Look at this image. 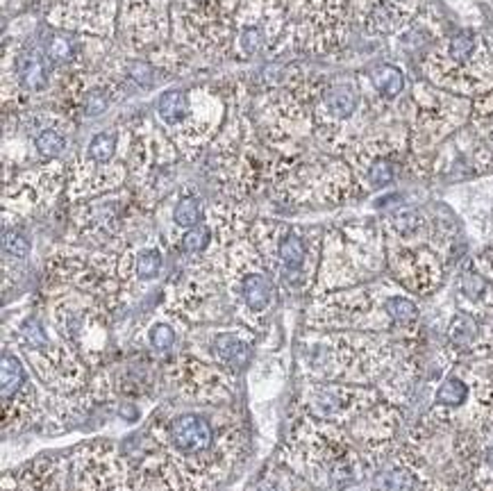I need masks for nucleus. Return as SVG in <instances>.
I'll use <instances>...</instances> for the list:
<instances>
[{"instance_id":"obj_1","label":"nucleus","mask_w":493,"mask_h":491,"mask_svg":"<svg viewBox=\"0 0 493 491\" xmlns=\"http://www.w3.org/2000/svg\"><path fill=\"white\" fill-rule=\"evenodd\" d=\"M203 408L193 405L176 412L164 408L148 427L173 491H212L245 450L243 425L237 416L218 410L214 419Z\"/></svg>"},{"instance_id":"obj_2","label":"nucleus","mask_w":493,"mask_h":491,"mask_svg":"<svg viewBox=\"0 0 493 491\" xmlns=\"http://www.w3.org/2000/svg\"><path fill=\"white\" fill-rule=\"evenodd\" d=\"M164 380L178 400L205 408L230 405L237 391V378L225 366L200 360L198 355H178L164 368Z\"/></svg>"},{"instance_id":"obj_3","label":"nucleus","mask_w":493,"mask_h":491,"mask_svg":"<svg viewBox=\"0 0 493 491\" xmlns=\"http://www.w3.org/2000/svg\"><path fill=\"white\" fill-rule=\"evenodd\" d=\"M68 460L73 491H134L132 464L112 441L82 444Z\"/></svg>"},{"instance_id":"obj_4","label":"nucleus","mask_w":493,"mask_h":491,"mask_svg":"<svg viewBox=\"0 0 493 491\" xmlns=\"http://www.w3.org/2000/svg\"><path fill=\"white\" fill-rule=\"evenodd\" d=\"M371 396L364 389H350L346 385L335 383H316L303 391L300 408L305 414L314 416L318 421H339L348 412H360L364 405L360 398Z\"/></svg>"},{"instance_id":"obj_5","label":"nucleus","mask_w":493,"mask_h":491,"mask_svg":"<svg viewBox=\"0 0 493 491\" xmlns=\"http://www.w3.org/2000/svg\"><path fill=\"white\" fill-rule=\"evenodd\" d=\"M16 480H19V491H68L71 460L68 455H61V457L41 455L23 466Z\"/></svg>"},{"instance_id":"obj_6","label":"nucleus","mask_w":493,"mask_h":491,"mask_svg":"<svg viewBox=\"0 0 493 491\" xmlns=\"http://www.w3.org/2000/svg\"><path fill=\"white\" fill-rule=\"evenodd\" d=\"M209 346H212V360L209 362L225 366L232 373H239L250 364L253 341L239 333H216Z\"/></svg>"},{"instance_id":"obj_7","label":"nucleus","mask_w":493,"mask_h":491,"mask_svg":"<svg viewBox=\"0 0 493 491\" xmlns=\"http://www.w3.org/2000/svg\"><path fill=\"white\" fill-rule=\"evenodd\" d=\"M164 268V253L157 246H143V248L134 250L132 255H126L123 260V268L118 266L121 282H126L128 278L137 282H151L155 280Z\"/></svg>"},{"instance_id":"obj_8","label":"nucleus","mask_w":493,"mask_h":491,"mask_svg":"<svg viewBox=\"0 0 493 491\" xmlns=\"http://www.w3.org/2000/svg\"><path fill=\"white\" fill-rule=\"evenodd\" d=\"M157 114L168 128H182L191 118V103L189 96L182 89H168L159 96L157 101Z\"/></svg>"},{"instance_id":"obj_9","label":"nucleus","mask_w":493,"mask_h":491,"mask_svg":"<svg viewBox=\"0 0 493 491\" xmlns=\"http://www.w3.org/2000/svg\"><path fill=\"white\" fill-rule=\"evenodd\" d=\"M0 364H3L0 366V380H3V387L0 389H3V403H7L19 394L30 375H28V368L23 364V360L9 348L3 350V362Z\"/></svg>"},{"instance_id":"obj_10","label":"nucleus","mask_w":493,"mask_h":491,"mask_svg":"<svg viewBox=\"0 0 493 491\" xmlns=\"http://www.w3.org/2000/svg\"><path fill=\"white\" fill-rule=\"evenodd\" d=\"M16 73H19V80L26 89L30 91H41L48 87V71L44 59L39 57L36 51H26L21 53V57L16 59Z\"/></svg>"},{"instance_id":"obj_11","label":"nucleus","mask_w":493,"mask_h":491,"mask_svg":"<svg viewBox=\"0 0 493 491\" xmlns=\"http://www.w3.org/2000/svg\"><path fill=\"white\" fill-rule=\"evenodd\" d=\"M323 103H325L327 112L337 121L350 118L352 112L357 109V91L350 87V84H337V87L327 89Z\"/></svg>"},{"instance_id":"obj_12","label":"nucleus","mask_w":493,"mask_h":491,"mask_svg":"<svg viewBox=\"0 0 493 491\" xmlns=\"http://www.w3.org/2000/svg\"><path fill=\"white\" fill-rule=\"evenodd\" d=\"M479 337V323L468 312H457L448 325V339L457 348H471Z\"/></svg>"},{"instance_id":"obj_13","label":"nucleus","mask_w":493,"mask_h":491,"mask_svg":"<svg viewBox=\"0 0 493 491\" xmlns=\"http://www.w3.org/2000/svg\"><path fill=\"white\" fill-rule=\"evenodd\" d=\"M468 396H471V387H468L462 378L448 375L439 385L434 403H437V408H450V410H454V408H462V405L468 400Z\"/></svg>"},{"instance_id":"obj_14","label":"nucleus","mask_w":493,"mask_h":491,"mask_svg":"<svg viewBox=\"0 0 493 491\" xmlns=\"http://www.w3.org/2000/svg\"><path fill=\"white\" fill-rule=\"evenodd\" d=\"M203 221V203L195 193H184L173 207V223L178 228L191 230Z\"/></svg>"},{"instance_id":"obj_15","label":"nucleus","mask_w":493,"mask_h":491,"mask_svg":"<svg viewBox=\"0 0 493 491\" xmlns=\"http://www.w3.org/2000/svg\"><path fill=\"white\" fill-rule=\"evenodd\" d=\"M380 487L385 491H418L421 489V477H418L416 471L410 469V466L398 464L382 473Z\"/></svg>"},{"instance_id":"obj_16","label":"nucleus","mask_w":493,"mask_h":491,"mask_svg":"<svg viewBox=\"0 0 493 491\" xmlns=\"http://www.w3.org/2000/svg\"><path fill=\"white\" fill-rule=\"evenodd\" d=\"M116 134L112 132H98L91 137L87 146V162L96 166H107L116 155Z\"/></svg>"},{"instance_id":"obj_17","label":"nucleus","mask_w":493,"mask_h":491,"mask_svg":"<svg viewBox=\"0 0 493 491\" xmlns=\"http://www.w3.org/2000/svg\"><path fill=\"white\" fill-rule=\"evenodd\" d=\"M212 241H214V228L200 223V226H195V228L184 232L182 239H180V248L189 255H200V253L209 250Z\"/></svg>"},{"instance_id":"obj_18","label":"nucleus","mask_w":493,"mask_h":491,"mask_svg":"<svg viewBox=\"0 0 493 491\" xmlns=\"http://www.w3.org/2000/svg\"><path fill=\"white\" fill-rule=\"evenodd\" d=\"M385 310L389 318L396 325H414L418 321V307L405 296H391L385 303Z\"/></svg>"},{"instance_id":"obj_19","label":"nucleus","mask_w":493,"mask_h":491,"mask_svg":"<svg viewBox=\"0 0 493 491\" xmlns=\"http://www.w3.org/2000/svg\"><path fill=\"white\" fill-rule=\"evenodd\" d=\"M32 241L28 239L26 232H21L16 228H5L3 232V253L5 257H14V260H26L30 257Z\"/></svg>"},{"instance_id":"obj_20","label":"nucleus","mask_w":493,"mask_h":491,"mask_svg":"<svg viewBox=\"0 0 493 491\" xmlns=\"http://www.w3.org/2000/svg\"><path fill=\"white\" fill-rule=\"evenodd\" d=\"M373 84L377 87L380 93H385L389 98L398 96L405 87V76L402 71L396 66H382L375 76H373Z\"/></svg>"},{"instance_id":"obj_21","label":"nucleus","mask_w":493,"mask_h":491,"mask_svg":"<svg viewBox=\"0 0 493 491\" xmlns=\"http://www.w3.org/2000/svg\"><path fill=\"white\" fill-rule=\"evenodd\" d=\"M64 146H66L64 134H59L55 128H48V130L39 132L34 139V148L44 159H57L61 155V151H64Z\"/></svg>"},{"instance_id":"obj_22","label":"nucleus","mask_w":493,"mask_h":491,"mask_svg":"<svg viewBox=\"0 0 493 491\" xmlns=\"http://www.w3.org/2000/svg\"><path fill=\"white\" fill-rule=\"evenodd\" d=\"M148 343L155 353H168L176 346V330L168 323H153L148 330Z\"/></svg>"},{"instance_id":"obj_23","label":"nucleus","mask_w":493,"mask_h":491,"mask_svg":"<svg viewBox=\"0 0 493 491\" xmlns=\"http://www.w3.org/2000/svg\"><path fill=\"white\" fill-rule=\"evenodd\" d=\"M109 101H112V93H109L107 87H93L84 93L82 101V112L84 116H98L103 114L105 109L109 107Z\"/></svg>"},{"instance_id":"obj_24","label":"nucleus","mask_w":493,"mask_h":491,"mask_svg":"<svg viewBox=\"0 0 493 491\" xmlns=\"http://www.w3.org/2000/svg\"><path fill=\"white\" fill-rule=\"evenodd\" d=\"M391 226L398 235H414V232L423 226V218L414 207H402L391 216Z\"/></svg>"},{"instance_id":"obj_25","label":"nucleus","mask_w":493,"mask_h":491,"mask_svg":"<svg viewBox=\"0 0 493 491\" xmlns=\"http://www.w3.org/2000/svg\"><path fill=\"white\" fill-rule=\"evenodd\" d=\"M366 178H368V182H371V187L382 189V187H387V184L393 182L396 171H393V164L389 162V159H375V162L368 166Z\"/></svg>"},{"instance_id":"obj_26","label":"nucleus","mask_w":493,"mask_h":491,"mask_svg":"<svg viewBox=\"0 0 493 491\" xmlns=\"http://www.w3.org/2000/svg\"><path fill=\"white\" fill-rule=\"evenodd\" d=\"M473 51H475V39L473 34L468 32H459L454 34L450 44H448V53L454 61H459V64H464V61H468L473 57Z\"/></svg>"},{"instance_id":"obj_27","label":"nucleus","mask_w":493,"mask_h":491,"mask_svg":"<svg viewBox=\"0 0 493 491\" xmlns=\"http://www.w3.org/2000/svg\"><path fill=\"white\" fill-rule=\"evenodd\" d=\"M459 287H462V293L466 298L471 300H479L487 293L489 289V282L484 280V275H479L475 271H466L459 280Z\"/></svg>"},{"instance_id":"obj_28","label":"nucleus","mask_w":493,"mask_h":491,"mask_svg":"<svg viewBox=\"0 0 493 491\" xmlns=\"http://www.w3.org/2000/svg\"><path fill=\"white\" fill-rule=\"evenodd\" d=\"M46 55L53 61H66L71 57V44L66 41V36H55V39L46 46Z\"/></svg>"},{"instance_id":"obj_29","label":"nucleus","mask_w":493,"mask_h":491,"mask_svg":"<svg viewBox=\"0 0 493 491\" xmlns=\"http://www.w3.org/2000/svg\"><path fill=\"white\" fill-rule=\"evenodd\" d=\"M130 73H132V78L137 80L139 84H151V69H148L146 64H132V69H130Z\"/></svg>"}]
</instances>
